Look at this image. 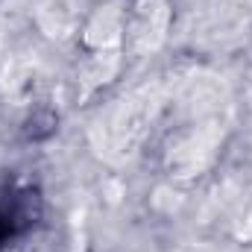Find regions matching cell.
I'll return each instance as SVG.
<instances>
[{
	"label": "cell",
	"instance_id": "2",
	"mask_svg": "<svg viewBox=\"0 0 252 252\" xmlns=\"http://www.w3.org/2000/svg\"><path fill=\"white\" fill-rule=\"evenodd\" d=\"M9 252H15V250H9Z\"/></svg>",
	"mask_w": 252,
	"mask_h": 252
},
{
	"label": "cell",
	"instance_id": "1",
	"mask_svg": "<svg viewBox=\"0 0 252 252\" xmlns=\"http://www.w3.org/2000/svg\"><path fill=\"white\" fill-rule=\"evenodd\" d=\"M241 235L244 238H252V217H250V229H241Z\"/></svg>",
	"mask_w": 252,
	"mask_h": 252
}]
</instances>
